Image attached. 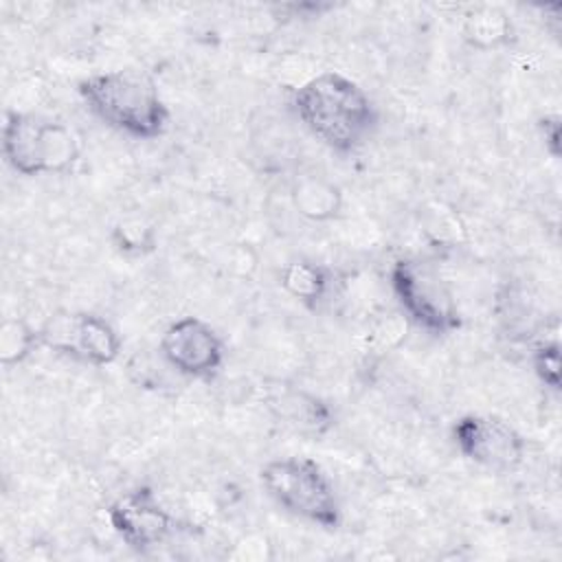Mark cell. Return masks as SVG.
<instances>
[{
	"instance_id": "4",
	"label": "cell",
	"mask_w": 562,
	"mask_h": 562,
	"mask_svg": "<svg viewBox=\"0 0 562 562\" xmlns=\"http://www.w3.org/2000/svg\"><path fill=\"white\" fill-rule=\"evenodd\" d=\"M81 147L70 127L31 112H9L2 125V156L20 176L64 173L79 160Z\"/></svg>"
},
{
	"instance_id": "10",
	"label": "cell",
	"mask_w": 562,
	"mask_h": 562,
	"mask_svg": "<svg viewBox=\"0 0 562 562\" xmlns=\"http://www.w3.org/2000/svg\"><path fill=\"white\" fill-rule=\"evenodd\" d=\"M268 406L285 428L305 437H321L334 424L329 404L303 389L285 386L268 400Z\"/></svg>"
},
{
	"instance_id": "12",
	"label": "cell",
	"mask_w": 562,
	"mask_h": 562,
	"mask_svg": "<svg viewBox=\"0 0 562 562\" xmlns=\"http://www.w3.org/2000/svg\"><path fill=\"white\" fill-rule=\"evenodd\" d=\"M463 40L479 50H492L509 44L514 35V24L509 15L492 4L472 9L463 20Z\"/></svg>"
},
{
	"instance_id": "5",
	"label": "cell",
	"mask_w": 562,
	"mask_h": 562,
	"mask_svg": "<svg viewBox=\"0 0 562 562\" xmlns=\"http://www.w3.org/2000/svg\"><path fill=\"white\" fill-rule=\"evenodd\" d=\"M389 279L408 323L435 336L452 334L461 327L459 305L432 266L417 259H397Z\"/></svg>"
},
{
	"instance_id": "2",
	"label": "cell",
	"mask_w": 562,
	"mask_h": 562,
	"mask_svg": "<svg viewBox=\"0 0 562 562\" xmlns=\"http://www.w3.org/2000/svg\"><path fill=\"white\" fill-rule=\"evenodd\" d=\"M79 94L94 116L132 138H158L169 125V108L145 70L121 68L92 75L79 83Z\"/></svg>"
},
{
	"instance_id": "17",
	"label": "cell",
	"mask_w": 562,
	"mask_h": 562,
	"mask_svg": "<svg viewBox=\"0 0 562 562\" xmlns=\"http://www.w3.org/2000/svg\"><path fill=\"white\" fill-rule=\"evenodd\" d=\"M531 367L538 380L551 391H560L562 384V356L558 340L540 342L531 353Z\"/></svg>"
},
{
	"instance_id": "9",
	"label": "cell",
	"mask_w": 562,
	"mask_h": 562,
	"mask_svg": "<svg viewBox=\"0 0 562 562\" xmlns=\"http://www.w3.org/2000/svg\"><path fill=\"white\" fill-rule=\"evenodd\" d=\"M105 516L112 531L136 551L162 544L176 529V518L149 487H136L119 496L105 509Z\"/></svg>"
},
{
	"instance_id": "3",
	"label": "cell",
	"mask_w": 562,
	"mask_h": 562,
	"mask_svg": "<svg viewBox=\"0 0 562 562\" xmlns=\"http://www.w3.org/2000/svg\"><path fill=\"white\" fill-rule=\"evenodd\" d=\"M259 481L268 496L288 514L323 529H338L342 520L334 483L310 457H281L268 461Z\"/></svg>"
},
{
	"instance_id": "15",
	"label": "cell",
	"mask_w": 562,
	"mask_h": 562,
	"mask_svg": "<svg viewBox=\"0 0 562 562\" xmlns=\"http://www.w3.org/2000/svg\"><path fill=\"white\" fill-rule=\"evenodd\" d=\"M112 244L119 252L140 257L149 255L158 246V231L145 217H123L112 226Z\"/></svg>"
},
{
	"instance_id": "8",
	"label": "cell",
	"mask_w": 562,
	"mask_h": 562,
	"mask_svg": "<svg viewBox=\"0 0 562 562\" xmlns=\"http://www.w3.org/2000/svg\"><path fill=\"white\" fill-rule=\"evenodd\" d=\"M165 362L180 375L204 380L224 364V340L198 316H182L167 325L160 338Z\"/></svg>"
},
{
	"instance_id": "1",
	"label": "cell",
	"mask_w": 562,
	"mask_h": 562,
	"mask_svg": "<svg viewBox=\"0 0 562 562\" xmlns=\"http://www.w3.org/2000/svg\"><path fill=\"white\" fill-rule=\"evenodd\" d=\"M292 105L310 134L336 154L360 149L378 125L371 97L356 81L334 70L303 81Z\"/></svg>"
},
{
	"instance_id": "14",
	"label": "cell",
	"mask_w": 562,
	"mask_h": 562,
	"mask_svg": "<svg viewBox=\"0 0 562 562\" xmlns=\"http://www.w3.org/2000/svg\"><path fill=\"white\" fill-rule=\"evenodd\" d=\"M40 342V327H33L24 318H4L0 325V362L13 367L24 362Z\"/></svg>"
},
{
	"instance_id": "13",
	"label": "cell",
	"mask_w": 562,
	"mask_h": 562,
	"mask_svg": "<svg viewBox=\"0 0 562 562\" xmlns=\"http://www.w3.org/2000/svg\"><path fill=\"white\" fill-rule=\"evenodd\" d=\"M279 283L299 303L316 305L329 290V270L310 259H294L281 268Z\"/></svg>"
},
{
	"instance_id": "6",
	"label": "cell",
	"mask_w": 562,
	"mask_h": 562,
	"mask_svg": "<svg viewBox=\"0 0 562 562\" xmlns=\"http://www.w3.org/2000/svg\"><path fill=\"white\" fill-rule=\"evenodd\" d=\"M40 342L61 356L105 367L121 356L119 331L90 312H55L40 327Z\"/></svg>"
},
{
	"instance_id": "11",
	"label": "cell",
	"mask_w": 562,
	"mask_h": 562,
	"mask_svg": "<svg viewBox=\"0 0 562 562\" xmlns=\"http://www.w3.org/2000/svg\"><path fill=\"white\" fill-rule=\"evenodd\" d=\"M342 191L323 176H305L292 187V204L310 222H329L342 211Z\"/></svg>"
},
{
	"instance_id": "18",
	"label": "cell",
	"mask_w": 562,
	"mask_h": 562,
	"mask_svg": "<svg viewBox=\"0 0 562 562\" xmlns=\"http://www.w3.org/2000/svg\"><path fill=\"white\" fill-rule=\"evenodd\" d=\"M270 555L272 553L266 538H259L257 542H250V538L241 540L239 544H235V551L231 553V558L235 560H268Z\"/></svg>"
},
{
	"instance_id": "16",
	"label": "cell",
	"mask_w": 562,
	"mask_h": 562,
	"mask_svg": "<svg viewBox=\"0 0 562 562\" xmlns=\"http://www.w3.org/2000/svg\"><path fill=\"white\" fill-rule=\"evenodd\" d=\"M406 331H408V318L402 312L389 314L371 325L367 334V342L375 353H389L406 338Z\"/></svg>"
},
{
	"instance_id": "7",
	"label": "cell",
	"mask_w": 562,
	"mask_h": 562,
	"mask_svg": "<svg viewBox=\"0 0 562 562\" xmlns=\"http://www.w3.org/2000/svg\"><path fill=\"white\" fill-rule=\"evenodd\" d=\"M457 450L472 463L492 472L516 470L527 452L522 435L505 419L470 413L452 424Z\"/></svg>"
},
{
	"instance_id": "19",
	"label": "cell",
	"mask_w": 562,
	"mask_h": 562,
	"mask_svg": "<svg viewBox=\"0 0 562 562\" xmlns=\"http://www.w3.org/2000/svg\"><path fill=\"white\" fill-rule=\"evenodd\" d=\"M542 127V136H544V149L558 158L560 156V116L558 114H549L540 121Z\"/></svg>"
}]
</instances>
